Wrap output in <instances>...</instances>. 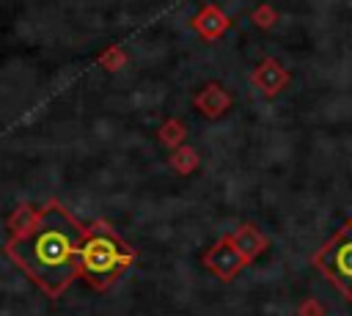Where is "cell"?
Returning a JSON list of instances; mask_svg holds the SVG:
<instances>
[{
	"instance_id": "1",
	"label": "cell",
	"mask_w": 352,
	"mask_h": 316,
	"mask_svg": "<svg viewBox=\"0 0 352 316\" xmlns=\"http://www.w3.org/2000/svg\"><path fill=\"white\" fill-rule=\"evenodd\" d=\"M82 234L85 228L58 201H50L25 225H16L6 250L28 278L50 297H58L80 272Z\"/></svg>"
},
{
	"instance_id": "3",
	"label": "cell",
	"mask_w": 352,
	"mask_h": 316,
	"mask_svg": "<svg viewBox=\"0 0 352 316\" xmlns=\"http://www.w3.org/2000/svg\"><path fill=\"white\" fill-rule=\"evenodd\" d=\"M316 267L346 297H352V220L324 245V250L316 256Z\"/></svg>"
},
{
	"instance_id": "2",
	"label": "cell",
	"mask_w": 352,
	"mask_h": 316,
	"mask_svg": "<svg viewBox=\"0 0 352 316\" xmlns=\"http://www.w3.org/2000/svg\"><path fill=\"white\" fill-rule=\"evenodd\" d=\"M135 258V250L121 242L104 223H94L82 234L80 245V275H85L94 286H107L113 278H118Z\"/></svg>"
}]
</instances>
